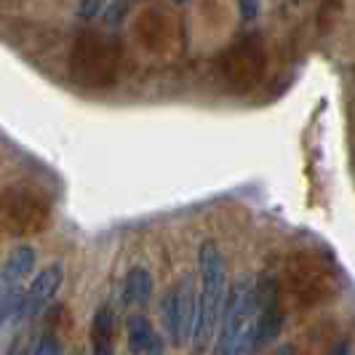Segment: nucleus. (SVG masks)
Here are the masks:
<instances>
[{
    "mask_svg": "<svg viewBox=\"0 0 355 355\" xmlns=\"http://www.w3.org/2000/svg\"><path fill=\"white\" fill-rule=\"evenodd\" d=\"M33 355H62V347H59L56 337H49V334H46V337L37 339Z\"/></svg>",
    "mask_w": 355,
    "mask_h": 355,
    "instance_id": "obj_11",
    "label": "nucleus"
},
{
    "mask_svg": "<svg viewBox=\"0 0 355 355\" xmlns=\"http://www.w3.org/2000/svg\"><path fill=\"white\" fill-rule=\"evenodd\" d=\"M112 329L115 315L110 307H99L91 320V350L94 355H112Z\"/></svg>",
    "mask_w": 355,
    "mask_h": 355,
    "instance_id": "obj_6",
    "label": "nucleus"
},
{
    "mask_svg": "<svg viewBox=\"0 0 355 355\" xmlns=\"http://www.w3.org/2000/svg\"><path fill=\"white\" fill-rule=\"evenodd\" d=\"M254 307V278L241 275L230 286L222 315L216 323V345L214 355H246L251 350V315Z\"/></svg>",
    "mask_w": 355,
    "mask_h": 355,
    "instance_id": "obj_2",
    "label": "nucleus"
},
{
    "mask_svg": "<svg viewBox=\"0 0 355 355\" xmlns=\"http://www.w3.org/2000/svg\"><path fill=\"white\" fill-rule=\"evenodd\" d=\"M198 270H200V291L196 294V323L190 339H193V350L203 353L216 334V323L227 297L225 257L214 241H206L198 249Z\"/></svg>",
    "mask_w": 355,
    "mask_h": 355,
    "instance_id": "obj_1",
    "label": "nucleus"
},
{
    "mask_svg": "<svg viewBox=\"0 0 355 355\" xmlns=\"http://www.w3.org/2000/svg\"><path fill=\"white\" fill-rule=\"evenodd\" d=\"M150 297H153V275H150V270L134 267V270L125 275V284H123L125 304H131V307H144V304L150 302Z\"/></svg>",
    "mask_w": 355,
    "mask_h": 355,
    "instance_id": "obj_7",
    "label": "nucleus"
},
{
    "mask_svg": "<svg viewBox=\"0 0 355 355\" xmlns=\"http://www.w3.org/2000/svg\"><path fill=\"white\" fill-rule=\"evenodd\" d=\"M142 355H163V345H160V342H155V345H153L150 350H144Z\"/></svg>",
    "mask_w": 355,
    "mask_h": 355,
    "instance_id": "obj_13",
    "label": "nucleus"
},
{
    "mask_svg": "<svg viewBox=\"0 0 355 355\" xmlns=\"http://www.w3.org/2000/svg\"><path fill=\"white\" fill-rule=\"evenodd\" d=\"M62 278H64L62 265L43 267L33 278V284L27 286V291H24V297L19 302V318H35L37 313H43V307L51 302L53 294L59 291Z\"/></svg>",
    "mask_w": 355,
    "mask_h": 355,
    "instance_id": "obj_4",
    "label": "nucleus"
},
{
    "mask_svg": "<svg viewBox=\"0 0 355 355\" xmlns=\"http://www.w3.org/2000/svg\"><path fill=\"white\" fill-rule=\"evenodd\" d=\"M177 3H184V0H177Z\"/></svg>",
    "mask_w": 355,
    "mask_h": 355,
    "instance_id": "obj_15",
    "label": "nucleus"
},
{
    "mask_svg": "<svg viewBox=\"0 0 355 355\" xmlns=\"http://www.w3.org/2000/svg\"><path fill=\"white\" fill-rule=\"evenodd\" d=\"M257 313H259V320L251 326V350L267 347L281 334V326H284V315L278 313V307H265V310H257Z\"/></svg>",
    "mask_w": 355,
    "mask_h": 355,
    "instance_id": "obj_5",
    "label": "nucleus"
},
{
    "mask_svg": "<svg viewBox=\"0 0 355 355\" xmlns=\"http://www.w3.org/2000/svg\"><path fill=\"white\" fill-rule=\"evenodd\" d=\"M275 355H294V350H291V347H281Z\"/></svg>",
    "mask_w": 355,
    "mask_h": 355,
    "instance_id": "obj_14",
    "label": "nucleus"
},
{
    "mask_svg": "<svg viewBox=\"0 0 355 355\" xmlns=\"http://www.w3.org/2000/svg\"><path fill=\"white\" fill-rule=\"evenodd\" d=\"M241 3V14L243 19H254L259 14V6H262V0H238Z\"/></svg>",
    "mask_w": 355,
    "mask_h": 355,
    "instance_id": "obj_12",
    "label": "nucleus"
},
{
    "mask_svg": "<svg viewBox=\"0 0 355 355\" xmlns=\"http://www.w3.org/2000/svg\"><path fill=\"white\" fill-rule=\"evenodd\" d=\"M125 331H128V347L134 355H142L144 350H150L155 342H160L158 334L153 331L150 320L144 315H131L128 323H125Z\"/></svg>",
    "mask_w": 355,
    "mask_h": 355,
    "instance_id": "obj_8",
    "label": "nucleus"
},
{
    "mask_svg": "<svg viewBox=\"0 0 355 355\" xmlns=\"http://www.w3.org/2000/svg\"><path fill=\"white\" fill-rule=\"evenodd\" d=\"M33 267H35V249H33V246H17V249L8 254L6 267H3L0 272H3L8 281L21 284V278L30 275Z\"/></svg>",
    "mask_w": 355,
    "mask_h": 355,
    "instance_id": "obj_9",
    "label": "nucleus"
},
{
    "mask_svg": "<svg viewBox=\"0 0 355 355\" xmlns=\"http://www.w3.org/2000/svg\"><path fill=\"white\" fill-rule=\"evenodd\" d=\"M163 320L171 339L177 345H184L193 334L196 323V284L193 275H182L179 284L166 294L163 300Z\"/></svg>",
    "mask_w": 355,
    "mask_h": 355,
    "instance_id": "obj_3",
    "label": "nucleus"
},
{
    "mask_svg": "<svg viewBox=\"0 0 355 355\" xmlns=\"http://www.w3.org/2000/svg\"><path fill=\"white\" fill-rule=\"evenodd\" d=\"M17 300H19V284L8 281V278L0 272V318H6V313L14 310Z\"/></svg>",
    "mask_w": 355,
    "mask_h": 355,
    "instance_id": "obj_10",
    "label": "nucleus"
}]
</instances>
